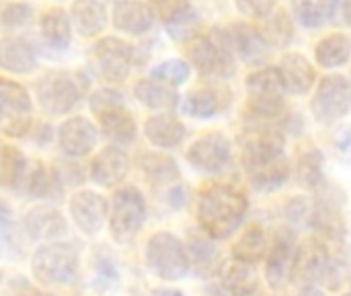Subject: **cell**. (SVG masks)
Here are the masks:
<instances>
[{
  "label": "cell",
  "mask_w": 351,
  "mask_h": 296,
  "mask_svg": "<svg viewBox=\"0 0 351 296\" xmlns=\"http://www.w3.org/2000/svg\"><path fill=\"white\" fill-rule=\"evenodd\" d=\"M228 101V91L226 87H199L193 89L191 93L185 95L183 99V113H187L189 117H197V119H208L212 115H216L224 103Z\"/></svg>",
  "instance_id": "27"
},
{
  "label": "cell",
  "mask_w": 351,
  "mask_h": 296,
  "mask_svg": "<svg viewBox=\"0 0 351 296\" xmlns=\"http://www.w3.org/2000/svg\"><path fill=\"white\" fill-rule=\"evenodd\" d=\"M296 251L298 243L292 231H282L271 241L265 255V278L271 291H286L296 274Z\"/></svg>",
  "instance_id": "12"
},
{
  "label": "cell",
  "mask_w": 351,
  "mask_h": 296,
  "mask_svg": "<svg viewBox=\"0 0 351 296\" xmlns=\"http://www.w3.org/2000/svg\"><path fill=\"white\" fill-rule=\"evenodd\" d=\"M134 95L136 99L150 107V109H156L160 113L165 111H171L179 105V95L177 91L162 82V80H156V78H142L138 80V84L134 87Z\"/></svg>",
  "instance_id": "31"
},
{
  "label": "cell",
  "mask_w": 351,
  "mask_h": 296,
  "mask_svg": "<svg viewBox=\"0 0 351 296\" xmlns=\"http://www.w3.org/2000/svg\"><path fill=\"white\" fill-rule=\"evenodd\" d=\"M25 185H27L29 196L39 198V200H56L64 192V181H62L60 171L39 161L27 169Z\"/></svg>",
  "instance_id": "29"
},
{
  "label": "cell",
  "mask_w": 351,
  "mask_h": 296,
  "mask_svg": "<svg viewBox=\"0 0 351 296\" xmlns=\"http://www.w3.org/2000/svg\"><path fill=\"white\" fill-rule=\"evenodd\" d=\"M25 229L31 239L53 243L68 233V223L60 210H56L51 206H37L27 212Z\"/></svg>",
  "instance_id": "22"
},
{
  "label": "cell",
  "mask_w": 351,
  "mask_h": 296,
  "mask_svg": "<svg viewBox=\"0 0 351 296\" xmlns=\"http://www.w3.org/2000/svg\"><path fill=\"white\" fill-rule=\"evenodd\" d=\"M220 282L226 293L232 296H259V276L253 264L228 262L220 268Z\"/></svg>",
  "instance_id": "28"
},
{
  "label": "cell",
  "mask_w": 351,
  "mask_h": 296,
  "mask_svg": "<svg viewBox=\"0 0 351 296\" xmlns=\"http://www.w3.org/2000/svg\"><path fill=\"white\" fill-rule=\"evenodd\" d=\"M31 272L45 286L72 284L78 274V251L70 243H45L33 253Z\"/></svg>",
  "instance_id": "3"
},
{
  "label": "cell",
  "mask_w": 351,
  "mask_h": 296,
  "mask_svg": "<svg viewBox=\"0 0 351 296\" xmlns=\"http://www.w3.org/2000/svg\"><path fill=\"white\" fill-rule=\"evenodd\" d=\"M136 49L119 37H101L88 52V66L105 82H121L130 76Z\"/></svg>",
  "instance_id": "7"
},
{
  "label": "cell",
  "mask_w": 351,
  "mask_h": 296,
  "mask_svg": "<svg viewBox=\"0 0 351 296\" xmlns=\"http://www.w3.org/2000/svg\"><path fill=\"white\" fill-rule=\"evenodd\" d=\"M317 64L325 70L339 68L351 58V39L343 33H331L321 39L315 47Z\"/></svg>",
  "instance_id": "36"
},
{
  "label": "cell",
  "mask_w": 351,
  "mask_h": 296,
  "mask_svg": "<svg viewBox=\"0 0 351 296\" xmlns=\"http://www.w3.org/2000/svg\"><path fill=\"white\" fill-rule=\"evenodd\" d=\"M189 64L183 62V60H167V62H160L158 66L152 68V78L156 80H162L171 87H179L183 84L187 78H189Z\"/></svg>",
  "instance_id": "42"
},
{
  "label": "cell",
  "mask_w": 351,
  "mask_h": 296,
  "mask_svg": "<svg viewBox=\"0 0 351 296\" xmlns=\"http://www.w3.org/2000/svg\"><path fill=\"white\" fill-rule=\"evenodd\" d=\"M278 70H280L286 91H290L294 95H306L317 82L315 66L300 54H286L282 58Z\"/></svg>",
  "instance_id": "25"
},
{
  "label": "cell",
  "mask_w": 351,
  "mask_h": 296,
  "mask_svg": "<svg viewBox=\"0 0 351 296\" xmlns=\"http://www.w3.org/2000/svg\"><path fill=\"white\" fill-rule=\"evenodd\" d=\"M167 25V33L169 37H173L175 41H191L197 37V29H199V16L193 8H189L187 12L179 14L177 19L165 23Z\"/></svg>",
  "instance_id": "41"
},
{
  "label": "cell",
  "mask_w": 351,
  "mask_h": 296,
  "mask_svg": "<svg viewBox=\"0 0 351 296\" xmlns=\"http://www.w3.org/2000/svg\"><path fill=\"white\" fill-rule=\"evenodd\" d=\"M19 255H21V245L16 241L14 229L4 216H0V262L16 260Z\"/></svg>",
  "instance_id": "44"
},
{
  "label": "cell",
  "mask_w": 351,
  "mask_h": 296,
  "mask_svg": "<svg viewBox=\"0 0 351 296\" xmlns=\"http://www.w3.org/2000/svg\"><path fill=\"white\" fill-rule=\"evenodd\" d=\"M247 210V196L228 183H210L197 198L199 227L214 241L230 239L241 229Z\"/></svg>",
  "instance_id": "1"
},
{
  "label": "cell",
  "mask_w": 351,
  "mask_h": 296,
  "mask_svg": "<svg viewBox=\"0 0 351 296\" xmlns=\"http://www.w3.org/2000/svg\"><path fill=\"white\" fill-rule=\"evenodd\" d=\"M232 54L228 29H212L210 35L195 37L187 45L191 66L208 76H228L232 72Z\"/></svg>",
  "instance_id": "5"
},
{
  "label": "cell",
  "mask_w": 351,
  "mask_h": 296,
  "mask_svg": "<svg viewBox=\"0 0 351 296\" xmlns=\"http://www.w3.org/2000/svg\"><path fill=\"white\" fill-rule=\"evenodd\" d=\"M290 2H292V10H294L296 19L300 21V25H304L308 29H317L327 19H331L335 0H290Z\"/></svg>",
  "instance_id": "39"
},
{
  "label": "cell",
  "mask_w": 351,
  "mask_h": 296,
  "mask_svg": "<svg viewBox=\"0 0 351 296\" xmlns=\"http://www.w3.org/2000/svg\"><path fill=\"white\" fill-rule=\"evenodd\" d=\"M27 161L23 152L14 146H0V187H16L25 181L27 175Z\"/></svg>",
  "instance_id": "38"
},
{
  "label": "cell",
  "mask_w": 351,
  "mask_h": 296,
  "mask_svg": "<svg viewBox=\"0 0 351 296\" xmlns=\"http://www.w3.org/2000/svg\"><path fill=\"white\" fill-rule=\"evenodd\" d=\"M144 136L156 148H175L185 140L187 130L179 117L165 111V113L150 115L144 122Z\"/></svg>",
  "instance_id": "23"
},
{
  "label": "cell",
  "mask_w": 351,
  "mask_h": 296,
  "mask_svg": "<svg viewBox=\"0 0 351 296\" xmlns=\"http://www.w3.org/2000/svg\"><path fill=\"white\" fill-rule=\"evenodd\" d=\"M95 115L99 122V132H103L105 138L113 142V146H130L136 140L138 126H136L132 111L125 107V103L107 107Z\"/></svg>",
  "instance_id": "19"
},
{
  "label": "cell",
  "mask_w": 351,
  "mask_h": 296,
  "mask_svg": "<svg viewBox=\"0 0 351 296\" xmlns=\"http://www.w3.org/2000/svg\"><path fill=\"white\" fill-rule=\"evenodd\" d=\"M111 21L117 31L130 35H142L154 25V10L142 0H119L113 4Z\"/></svg>",
  "instance_id": "20"
},
{
  "label": "cell",
  "mask_w": 351,
  "mask_h": 296,
  "mask_svg": "<svg viewBox=\"0 0 351 296\" xmlns=\"http://www.w3.org/2000/svg\"><path fill=\"white\" fill-rule=\"evenodd\" d=\"M0 212H6V208H4L2 204H0Z\"/></svg>",
  "instance_id": "53"
},
{
  "label": "cell",
  "mask_w": 351,
  "mask_h": 296,
  "mask_svg": "<svg viewBox=\"0 0 351 296\" xmlns=\"http://www.w3.org/2000/svg\"><path fill=\"white\" fill-rule=\"evenodd\" d=\"M130 171V157L121 146H105L90 163L88 175L101 187H115L119 185Z\"/></svg>",
  "instance_id": "18"
},
{
  "label": "cell",
  "mask_w": 351,
  "mask_h": 296,
  "mask_svg": "<svg viewBox=\"0 0 351 296\" xmlns=\"http://www.w3.org/2000/svg\"><path fill=\"white\" fill-rule=\"evenodd\" d=\"M33 126V101L27 89L10 78H0V134L23 138Z\"/></svg>",
  "instance_id": "8"
},
{
  "label": "cell",
  "mask_w": 351,
  "mask_h": 296,
  "mask_svg": "<svg viewBox=\"0 0 351 296\" xmlns=\"http://www.w3.org/2000/svg\"><path fill=\"white\" fill-rule=\"evenodd\" d=\"M68 14L72 21V29L86 39L103 33L109 23L107 6L101 0H74Z\"/></svg>",
  "instance_id": "21"
},
{
  "label": "cell",
  "mask_w": 351,
  "mask_h": 296,
  "mask_svg": "<svg viewBox=\"0 0 351 296\" xmlns=\"http://www.w3.org/2000/svg\"><path fill=\"white\" fill-rule=\"evenodd\" d=\"M37 68V52L21 37L0 39V70L10 74H29Z\"/></svg>",
  "instance_id": "26"
},
{
  "label": "cell",
  "mask_w": 351,
  "mask_h": 296,
  "mask_svg": "<svg viewBox=\"0 0 351 296\" xmlns=\"http://www.w3.org/2000/svg\"><path fill=\"white\" fill-rule=\"evenodd\" d=\"M311 227L321 241L341 245L346 239V220L341 214V204L331 196H321L313 206Z\"/></svg>",
  "instance_id": "17"
},
{
  "label": "cell",
  "mask_w": 351,
  "mask_h": 296,
  "mask_svg": "<svg viewBox=\"0 0 351 296\" xmlns=\"http://www.w3.org/2000/svg\"><path fill=\"white\" fill-rule=\"evenodd\" d=\"M331 264V253L325 241H321L319 237L306 239L298 245L296 251V274L294 278H298L304 284H317L323 282L327 276Z\"/></svg>",
  "instance_id": "16"
},
{
  "label": "cell",
  "mask_w": 351,
  "mask_h": 296,
  "mask_svg": "<svg viewBox=\"0 0 351 296\" xmlns=\"http://www.w3.org/2000/svg\"><path fill=\"white\" fill-rule=\"evenodd\" d=\"M288 177H290V163H288L286 157L282 161H278V163L249 175L253 187L259 190V192H276L288 181Z\"/></svg>",
  "instance_id": "40"
},
{
  "label": "cell",
  "mask_w": 351,
  "mask_h": 296,
  "mask_svg": "<svg viewBox=\"0 0 351 296\" xmlns=\"http://www.w3.org/2000/svg\"><path fill=\"white\" fill-rule=\"evenodd\" d=\"M146 223V200L134 185L119 187L113 194L109 229L117 243H130Z\"/></svg>",
  "instance_id": "6"
},
{
  "label": "cell",
  "mask_w": 351,
  "mask_h": 296,
  "mask_svg": "<svg viewBox=\"0 0 351 296\" xmlns=\"http://www.w3.org/2000/svg\"><path fill=\"white\" fill-rule=\"evenodd\" d=\"M119 103H123V95L119 91L111 89V87L97 89L88 99V107H90L93 113H99V111H103L107 107H113V105H119Z\"/></svg>",
  "instance_id": "46"
},
{
  "label": "cell",
  "mask_w": 351,
  "mask_h": 296,
  "mask_svg": "<svg viewBox=\"0 0 351 296\" xmlns=\"http://www.w3.org/2000/svg\"><path fill=\"white\" fill-rule=\"evenodd\" d=\"M185 202H187V190L181 183H175L169 192V204L173 208H183Z\"/></svg>",
  "instance_id": "49"
},
{
  "label": "cell",
  "mask_w": 351,
  "mask_h": 296,
  "mask_svg": "<svg viewBox=\"0 0 351 296\" xmlns=\"http://www.w3.org/2000/svg\"><path fill=\"white\" fill-rule=\"evenodd\" d=\"M323 171H325V157L321 150H306L298 157L294 177L296 183L304 190H319L323 185Z\"/></svg>",
  "instance_id": "37"
},
{
  "label": "cell",
  "mask_w": 351,
  "mask_h": 296,
  "mask_svg": "<svg viewBox=\"0 0 351 296\" xmlns=\"http://www.w3.org/2000/svg\"><path fill=\"white\" fill-rule=\"evenodd\" d=\"M140 169L152 185H175L181 179V171L175 159L162 152H146L140 157Z\"/></svg>",
  "instance_id": "34"
},
{
  "label": "cell",
  "mask_w": 351,
  "mask_h": 296,
  "mask_svg": "<svg viewBox=\"0 0 351 296\" xmlns=\"http://www.w3.org/2000/svg\"><path fill=\"white\" fill-rule=\"evenodd\" d=\"M298 296H327V295H325V291H321L317 284H304Z\"/></svg>",
  "instance_id": "50"
},
{
  "label": "cell",
  "mask_w": 351,
  "mask_h": 296,
  "mask_svg": "<svg viewBox=\"0 0 351 296\" xmlns=\"http://www.w3.org/2000/svg\"><path fill=\"white\" fill-rule=\"evenodd\" d=\"M33 19V8L25 2H10L0 10V25L4 29H21Z\"/></svg>",
  "instance_id": "43"
},
{
  "label": "cell",
  "mask_w": 351,
  "mask_h": 296,
  "mask_svg": "<svg viewBox=\"0 0 351 296\" xmlns=\"http://www.w3.org/2000/svg\"><path fill=\"white\" fill-rule=\"evenodd\" d=\"M331 19L339 25L351 27V0H335L333 10H331Z\"/></svg>",
  "instance_id": "48"
},
{
  "label": "cell",
  "mask_w": 351,
  "mask_h": 296,
  "mask_svg": "<svg viewBox=\"0 0 351 296\" xmlns=\"http://www.w3.org/2000/svg\"><path fill=\"white\" fill-rule=\"evenodd\" d=\"M269 237L265 233V229L261 225H251L234 243L232 247V255L237 262H245V264H259L261 260H265L267 251H269Z\"/></svg>",
  "instance_id": "32"
},
{
  "label": "cell",
  "mask_w": 351,
  "mask_h": 296,
  "mask_svg": "<svg viewBox=\"0 0 351 296\" xmlns=\"http://www.w3.org/2000/svg\"><path fill=\"white\" fill-rule=\"evenodd\" d=\"M146 264L154 276L167 282H177L187 276L189 255L185 243L173 233H154L146 243Z\"/></svg>",
  "instance_id": "4"
},
{
  "label": "cell",
  "mask_w": 351,
  "mask_h": 296,
  "mask_svg": "<svg viewBox=\"0 0 351 296\" xmlns=\"http://www.w3.org/2000/svg\"><path fill=\"white\" fill-rule=\"evenodd\" d=\"M39 107L47 115H66L80 101V89L72 74L64 70H47L33 87Z\"/></svg>",
  "instance_id": "9"
},
{
  "label": "cell",
  "mask_w": 351,
  "mask_h": 296,
  "mask_svg": "<svg viewBox=\"0 0 351 296\" xmlns=\"http://www.w3.org/2000/svg\"><path fill=\"white\" fill-rule=\"evenodd\" d=\"M185 247H187V255H189V268H193L197 276H212V274L220 272L222 253L216 247V241L210 239L204 231L191 233Z\"/></svg>",
  "instance_id": "24"
},
{
  "label": "cell",
  "mask_w": 351,
  "mask_h": 296,
  "mask_svg": "<svg viewBox=\"0 0 351 296\" xmlns=\"http://www.w3.org/2000/svg\"><path fill=\"white\" fill-rule=\"evenodd\" d=\"M286 138L274 128H249L241 136V161L247 175L282 161Z\"/></svg>",
  "instance_id": "10"
},
{
  "label": "cell",
  "mask_w": 351,
  "mask_h": 296,
  "mask_svg": "<svg viewBox=\"0 0 351 296\" xmlns=\"http://www.w3.org/2000/svg\"><path fill=\"white\" fill-rule=\"evenodd\" d=\"M148 4L154 10V16L162 19L165 23L177 19L179 14H183L191 8L189 0H148Z\"/></svg>",
  "instance_id": "45"
},
{
  "label": "cell",
  "mask_w": 351,
  "mask_h": 296,
  "mask_svg": "<svg viewBox=\"0 0 351 296\" xmlns=\"http://www.w3.org/2000/svg\"><path fill=\"white\" fill-rule=\"evenodd\" d=\"M247 107L253 117L276 119L286 111V87L278 68H261L247 76Z\"/></svg>",
  "instance_id": "2"
},
{
  "label": "cell",
  "mask_w": 351,
  "mask_h": 296,
  "mask_svg": "<svg viewBox=\"0 0 351 296\" xmlns=\"http://www.w3.org/2000/svg\"><path fill=\"white\" fill-rule=\"evenodd\" d=\"M343 296H351V293H348V295H343Z\"/></svg>",
  "instance_id": "54"
},
{
  "label": "cell",
  "mask_w": 351,
  "mask_h": 296,
  "mask_svg": "<svg viewBox=\"0 0 351 296\" xmlns=\"http://www.w3.org/2000/svg\"><path fill=\"white\" fill-rule=\"evenodd\" d=\"M158 296H183L179 291H160Z\"/></svg>",
  "instance_id": "51"
},
{
  "label": "cell",
  "mask_w": 351,
  "mask_h": 296,
  "mask_svg": "<svg viewBox=\"0 0 351 296\" xmlns=\"http://www.w3.org/2000/svg\"><path fill=\"white\" fill-rule=\"evenodd\" d=\"M39 31L47 45L53 49H66L72 41V21L68 10L60 6L45 8L39 16Z\"/></svg>",
  "instance_id": "30"
},
{
  "label": "cell",
  "mask_w": 351,
  "mask_h": 296,
  "mask_svg": "<svg viewBox=\"0 0 351 296\" xmlns=\"http://www.w3.org/2000/svg\"><path fill=\"white\" fill-rule=\"evenodd\" d=\"M313 115L321 124H333L351 109V82L341 74H329L319 80L311 101Z\"/></svg>",
  "instance_id": "11"
},
{
  "label": "cell",
  "mask_w": 351,
  "mask_h": 296,
  "mask_svg": "<svg viewBox=\"0 0 351 296\" xmlns=\"http://www.w3.org/2000/svg\"><path fill=\"white\" fill-rule=\"evenodd\" d=\"M99 128L82 115L66 119L58 128V144L60 150L70 159H82L97 148Z\"/></svg>",
  "instance_id": "15"
},
{
  "label": "cell",
  "mask_w": 351,
  "mask_h": 296,
  "mask_svg": "<svg viewBox=\"0 0 351 296\" xmlns=\"http://www.w3.org/2000/svg\"><path fill=\"white\" fill-rule=\"evenodd\" d=\"M228 37H230V45H232V52H237L243 60L247 62H257L265 56V41L261 39L259 31L253 29L251 25H245V23H239V25H232L228 29Z\"/></svg>",
  "instance_id": "35"
},
{
  "label": "cell",
  "mask_w": 351,
  "mask_h": 296,
  "mask_svg": "<svg viewBox=\"0 0 351 296\" xmlns=\"http://www.w3.org/2000/svg\"><path fill=\"white\" fill-rule=\"evenodd\" d=\"M232 144L220 132H208L199 136L187 150V161L202 173H220L230 165Z\"/></svg>",
  "instance_id": "13"
},
{
  "label": "cell",
  "mask_w": 351,
  "mask_h": 296,
  "mask_svg": "<svg viewBox=\"0 0 351 296\" xmlns=\"http://www.w3.org/2000/svg\"><path fill=\"white\" fill-rule=\"evenodd\" d=\"M70 216L74 225L86 235L95 237L101 233L107 216H109V204L105 196L93 192V190H80L70 198Z\"/></svg>",
  "instance_id": "14"
},
{
  "label": "cell",
  "mask_w": 351,
  "mask_h": 296,
  "mask_svg": "<svg viewBox=\"0 0 351 296\" xmlns=\"http://www.w3.org/2000/svg\"><path fill=\"white\" fill-rule=\"evenodd\" d=\"M234 4L243 14L257 16V19L267 16L276 8V0H234Z\"/></svg>",
  "instance_id": "47"
},
{
  "label": "cell",
  "mask_w": 351,
  "mask_h": 296,
  "mask_svg": "<svg viewBox=\"0 0 351 296\" xmlns=\"http://www.w3.org/2000/svg\"><path fill=\"white\" fill-rule=\"evenodd\" d=\"M21 296H51V295H43V293H35V291H29V293H25V295Z\"/></svg>",
  "instance_id": "52"
},
{
  "label": "cell",
  "mask_w": 351,
  "mask_h": 296,
  "mask_svg": "<svg viewBox=\"0 0 351 296\" xmlns=\"http://www.w3.org/2000/svg\"><path fill=\"white\" fill-rule=\"evenodd\" d=\"M261 29H259V35L261 39L265 41L267 47H276V49H284L290 45L292 37H294V25H292V19L286 10L282 8H276L271 10L267 16L261 19Z\"/></svg>",
  "instance_id": "33"
}]
</instances>
